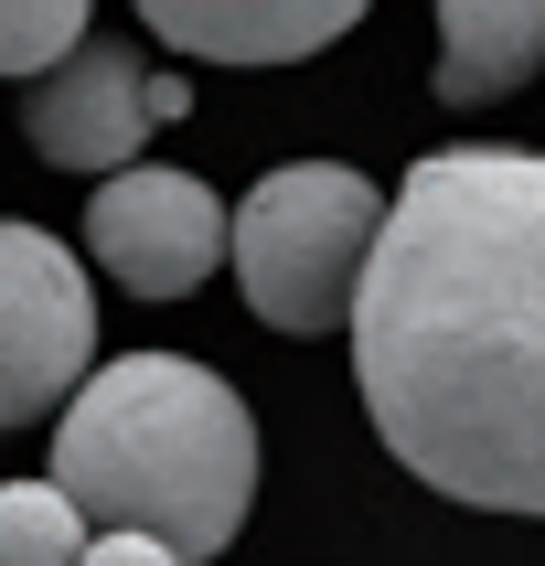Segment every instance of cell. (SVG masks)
<instances>
[{
  "label": "cell",
  "instance_id": "6da1fadb",
  "mask_svg": "<svg viewBox=\"0 0 545 566\" xmlns=\"http://www.w3.org/2000/svg\"><path fill=\"white\" fill-rule=\"evenodd\" d=\"M353 385L428 492L545 513V150L407 160L353 300Z\"/></svg>",
  "mask_w": 545,
  "mask_h": 566
},
{
  "label": "cell",
  "instance_id": "7a4b0ae2",
  "mask_svg": "<svg viewBox=\"0 0 545 566\" xmlns=\"http://www.w3.org/2000/svg\"><path fill=\"white\" fill-rule=\"evenodd\" d=\"M54 492L86 513V535H150L203 566L256 503V417L182 353H118L54 428Z\"/></svg>",
  "mask_w": 545,
  "mask_h": 566
},
{
  "label": "cell",
  "instance_id": "3957f363",
  "mask_svg": "<svg viewBox=\"0 0 545 566\" xmlns=\"http://www.w3.org/2000/svg\"><path fill=\"white\" fill-rule=\"evenodd\" d=\"M385 235V192L343 160H279L235 203V289L268 332H353L364 268Z\"/></svg>",
  "mask_w": 545,
  "mask_h": 566
},
{
  "label": "cell",
  "instance_id": "277c9868",
  "mask_svg": "<svg viewBox=\"0 0 545 566\" xmlns=\"http://www.w3.org/2000/svg\"><path fill=\"white\" fill-rule=\"evenodd\" d=\"M96 375V289L43 224H0V428L75 407Z\"/></svg>",
  "mask_w": 545,
  "mask_h": 566
},
{
  "label": "cell",
  "instance_id": "5b68a950",
  "mask_svg": "<svg viewBox=\"0 0 545 566\" xmlns=\"http://www.w3.org/2000/svg\"><path fill=\"white\" fill-rule=\"evenodd\" d=\"M224 247H235V214L192 171H150L139 160L118 182H96V203H86V256L128 300H182V289H203Z\"/></svg>",
  "mask_w": 545,
  "mask_h": 566
},
{
  "label": "cell",
  "instance_id": "8992f818",
  "mask_svg": "<svg viewBox=\"0 0 545 566\" xmlns=\"http://www.w3.org/2000/svg\"><path fill=\"white\" fill-rule=\"evenodd\" d=\"M150 64H128V43H107V32H86L75 54L43 75V86H22V139L54 171H139V139H150Z\"/></svg>",
  "mask_w": 545,
  "mask_h": 566
},
{
  "label": "cell",
  "instance_id": "52a82bcc",
  "mask_svg": "<svg viewBox=\"0 0 545 566\" xmlns=\"http://www.w3.org/2000/svg\"><path fill=\"white\" fill-rule=\"evenodd\" d=\"M150 32L171 54H214V64H300L332 54L353 32V0H279V11H235V0H150Z\"/></svg>",
  "mask_w": 545,
  "mask_h": 566
},
{
  "label": "cell",
  "instance_id": "ba28073f",
  "mask_svg": "<svg viewBox=\"0 0 545 566\" xmlns=\"http://www.w3.org/2000/svg\"><path fill=\"white\" fill-rule=\"evenodd\" d=\"M545 64V0H439V96L449 107H492V96L535 86Z\"/></svg>",
  "mask_w": 545,
  "mask_h": 566
},
{
  "label": "cell",
  "instance_id": "9c48e42d",
  "mask_svg": "<svg viewBox=\"0 0 545 566\" xmlns=\"http://www.w3.org/2000/svg\"><path fill=\"white\" fill-rule=\"evenodd\" d=\"M86 513L54 481H0V566H86Z\"/></svg>",
  "mask_w": 545,
  "mask_h": 566
},
{
  "label": "cell",
  "instance_id": "30bf717a",
  "mask_svg": "<svg viewBox=\"0 0 545 566\" xmlns=\"http://www.w3.org/2000/svg\"><path fill=\"white\" fill-rule=\"evenodd\" d=\"M86 43V0H0V75H54Z\"/></svg>",
  "mask_w": 545,
  "mask_h": 566
},
{
  "label": "cell",
  "instance_id": "8fae6325",
  "mask_svg": "<svg viewBox=\"0 0 545 566\" xmlns=\"http://www.w3.org/2000/svg\"><path fill=\"white\" fill-rule=\"evenodd\" d=\"M86 566H182V556H171V545H150V535H96Z\"/></svg>",
  "mask_w": 545,
  "mask_h": 566
},
{
  "label": "cell",
  "instance_id": "7c38bea8",
  "mask_svg": "<svg viewBox=\"0 0 545 566\" xmlns=\"http://www.w3.org/2000/svg\"><path fill=\"white\" fill-rule=\"evenodd\" d=\"M182 107H192V86H182V75H150V118L171 128V118H182Z\"/></svg>",
  "mask_w": 545,
  "mask_h": 566
}]
</instances>
